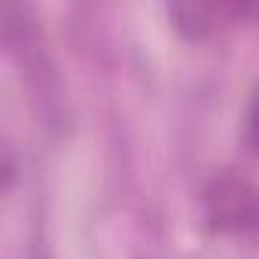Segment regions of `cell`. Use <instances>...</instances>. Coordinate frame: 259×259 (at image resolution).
Instances as JSON below:
<instances>
[{"label": "cell", "mask_w": 259, "mask_h": 259, "mask_svg": "<svg viewBox=\"0 0 259 259\" xmlns=\"http://www.w3.org/2000/svg\"><path fill=\"white\" fill-rule=\"evenodd\" d=\"M244 141L250 147V153L259 156V85L250 98V107H247V119H244Z\"/></svg>", "instance_id": "obj_3"}, {"label": "cell", "mask_w": 259, "mask_h": 259, "mask_svg": "<svg viewBox=\"0 0 259 259\" xmlns=\"http://www.w3.org/2000/svg\"><path fill=\"white\" fill-rule=\"evenodd\" d=\"M204 220L220 235L259 238V186L238 174H217L201 192Z\"/></svg>", "instance_id": "obj_1"}, {"label": "cell", "mask_w": 259, "mask_h": 259, "mask_svg": "<svg viewBox=\"0 0 259 259\" xmlns=\"http://www.w3.org/2000/svg\"><path fill=\"white\" fill-rule=\"evenodd\" d=\"M256 13H259V7H253V4H174L168 10V16L177 22V31L192 40L210 37L223 25L241 22Z\"/></svg>", "instance_id": "obj_2"}]
</instances>
